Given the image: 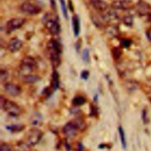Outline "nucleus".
I'll return each instance as SVG.
<instances>
[{
	"label": "nucleus",
	"mask_w": 151,
	"mask_h": 151,
	"mask_svg": "<svg viewBox=\"0 0 151 151\" xmlns=\"http://www.w3.org/2000/svg\"><path fill=\"white\" fill-rule=\"evenodd\" d=\"M111 8L114 10H127L130 8V4L126 0H115L111 2Z\"/></svg>",
	"instance_id": "obj_11"
},
{
	"label": "nucleus",
	"mask_w": 151,
	"mask_h": 151,
	"mask_svg": "<svg viewBox=\"0 0 151 151\" xmlns=\"http://www.w3.org/2000/svg\"><path fill=\"white\" fill-rule=\"evenodd\" d=\"M59 2L60 3L61 8L63 13V15L65 18H68V14H67V9L66 7V4L65 2V0H59Z\"/></svg>",
	"instance_id": "obj_29"
},
{
	"label": "nucleus",
	"mask_w": 151,
	"mask_h": 151,
	"mask_svg": "<svg viewBox=\"0 0 151 151\" xmlns=\"http://www.w3.org/2000/svg\"><path fill=\"white\" fill-rule=\"evenodd\" d=\"M88 76H89V72H88V70H83V71L81 72V78L83 79H85V80L88 78Z\"/></svg>",
	"instance_id": "obj_33"
},
{
	"label": "nucleus",
	"mask_w": 151,
	"mask_h": 151,
	"mask_svg": "<svg viewBox=\"0 0 151 151\" xmlns=\"http://www.w3.org/2000/svg\"><path fill=\"white\" fill-rule=\"evenodd\" d=\"M146 36L147 38L151 41V28H150L147 31H146Z\"/></svg>",
	"instance_id": "obj_34"
},
{
	"label": "nucleus",
	"mask_w": 151,
	"mask_h": 151,
	"mask_svg": "<svg viewBox=\"0 0 151 151\" xmlns=\"http://www.w3.org/2000/svg\"><path fill=\"white\" fill-rule=\"evenodd\" d=\"M74 122L76 124L79 130H83L86 128V123L81 118H77L74 121Z\"/></svg>",
	"instance_id": "obj_27"
},
{
	"label": "nucleus",
	"mask_w": 151,
	"mask_h": 151,
	"mask_svg": "<svg viewBox=\"0 0 151 151\" xmlns=\"http://www.w3.org/2000/svg\"><path fill=\"white\" fill-rule=\"evenodd\" d=\"M136 11L140 15H147L150 12V7L147 3L140 1L136 4Z\"/></svg>",
	"instance_id": "obj_13"
},
{
	"label": "nucleus",
	"mask_w": 151,
	"mask_h": 151,
	"mask_svg": "<svg viewBox=\"0 0 151 151\" xmlns=\"http://www.w3.org/2000/svg\"><path fill=\"white\" fill-rule=\"evenodd\" d=\"M120 44L122 47L127 48L131 45L132 41L130 40L127 38H122L120 40Z\"/></svg>",
	"instance_id": "obj_31"
},
{
	"label": "nucleus",
	"mask_w": 151,
	"mask_h": 151,
	"mask_svg": "<svg viewBox=\"0 0 151 151\" xmlns=\"http://www.w3.org/2000/svg\"><path fill=\"white\" fill-rule=\"evenodd\" d=\"M32 151H37V150H32Z\"/></svg>",
	"instance_id": "obj_36"
},
{
	"label": "nucleus",
	"mask_w": 151,
	"mask_h": 151,
	"mask_svg": "<svg viewBox=\"0 0 151 151\" xmlns=\"http://www.w3.org/2000/svg\"><path fill=\"white\" fill-rule=\"evenodd\" d=\"M42 117L41 115L38 113H34L30 118L31 124L33 126H39L41 124Z\"/></svg>",
	"instance_id": "obj_16"
},
{
	"label": "nucleus",
	"mask_w": 151,
	"mask_h": 151,
	"mask_svg": "<svg viewBox=\"0 0 151 151\" xmlns=\"http://www.w3.org/2000/svg\"><path fill=\"white\" fill-rule=\"evenodd\" d=\"M86 102V99L82 96H77L72 101V103L77 106L81 105Z\"/></svg>",
	"instance_id": "obj_22"
},
{
	"label": "nucleus",
	"mask_w": 151,
	"mask_h": 151,
	"mask_svg": "<svg viewBox=\"0 0 151 151\" xmlns=\"http://www.w3.org/2000/svg\"><path fill=\"white\" fill-rule=\"evenodd\" d=\"M106 31L111 37H116L119 35V30L117 26L115 24H110L105 27Z\"/></svg>",
	"instance_id": "obj_14"
},
{
	"label": "nucleus",
	"mask_w": 151,
	"mask_h": 151,
	"mask_svg": "<svg viewBox=\"0 0 151 151\" xmlns=\"http://www.w3.org/2000/svg\"><path fill=\"white\" fill-rule=\"evenodd\" d=\"M40 79V77L36 75H27L21 76V80L24 83H34Z\"/></svg>",
	"instance_id": "obj_15"
},
{
	"label": "nucleus",
	"mask_w": 151,
	"mask_h": 151,
	"mask_svg": "<svg viewBox=\"0 0 151 151\" xmlns=\"http://www.w3.org/2000/svg\"><path fill=\"white\" fill-rule=\"evenodd\" d=\"M78 130L79 129L74 121L67 123L63 129L64 134L68 138H73L77 134Z\"/></svg>",
	"instance_id": "obj_6"
},
{
	"label": "nucleus",
	"mask_w": 151,
	"mask_h": 151,
	"mask_svg": "<svg viewBox=\"0 0 151 151\" xmlns=\"http://www.w3.org/2000/svg\"><path fill=\"white\" fill-rule=\"evenodd\" d=\"M1 108L12 116H17L21 113V109L17 104L6 99Z\"/></svg>",
	"instance_id": "obj_3"
},
{
	"label": "nucleus",
	"mask_w": 151,
	"mask_h": 151,
	"mask_svg": "<svg viewBox=\"0 0 151 151\" xmlns=\"http://www.w3.org/2000/svg\"><path fill=\"white\" fill-rule=\"evenodd\" d=\"M11 146L7 143H1L0 146V151H11Z\"/></svg>",
	"instance_id": "obj_32"
},
{
	"label": "nucleus",
	"mask_w": 151,
	"mask_h": 151,
	"mask_svg": "<svg viewBox=\"0 0 151 151\" xmlns=\"http://www.w3.org/2000/svg\"><path fill=\"white\" fill-rule=\"evenodd\" d=\"M47 49L50 53L60 54L62 51V47L60 43L56 40H51L47 44Z\"/></svg>",
	"instance_id": "obj_12"
},
{
	"label": "nucleus",
	"mask_w": 151,
	"mask_h": 151,
	"mask_svg": "<svg viewBox=\"0 0 151 151\" xmlns=\"http://www.w3.org/2000/svg\"><path fill=\"white\" fill-rule=\"evenodd\" d=\"M29 144L21 142L18 144L16 151H30Z\"/></svg>",
	"instance_id": "obj_26"
},
{
	"label": "nucleus",
	"mask_w": 151,
	"mask_h": 151,
	"mask_svg": "<svg viewBox=\"0 0 151 151\" xmlns=\"http://www.w3.org/2000/svg\"><path fill=\"white\" fill-rule=\"evenodd\" d=\"M147 15H148V18H149V20L151 21V12H150L147 14Z\"/></svg>",
	"instance_id": "obj_35"
},
{
	"label": "nucleus",
	"mask_w": 151,
	"mask_h": 151,
	"mask_svg": "<svg viewBox=\"0 0 151 151\" xmlns=\"http://www.w3.org/2000/svg\"><path fill=\"white\" fill-rule=\"evenodd\" d=\"M91 20L93 21L94 24H95L97 27H98L99 28H102V27H104V23H103V22H104V21L103 20L101 14L99 16L97 15H96V14L92 15L91 16Z\"/></svg>",
	"instance_id": "obj_18"
},
{
	"label": "nucleus",
	"mask_w": 151,
	"mask_h": 151,
	"mask_svg": "<svg viewBox=\"0 0 151 151\" xmlns=\"http://www.w3.org/2000/svg\"><path fill=\"white\" fill-rule=\"evenodd\" d=\"M59 86V76L56 71H54L52 74V79L51 82V86L53 90H56Z\"/></svg>",
	"instance_id": "obj_19"
},
{
	"label": "nucleus",
	"mask_w": 151,
	"mask_h": 151,
	"mask_svg": "<svg viewBox=\"0 0 151 151\" xmlns=\"http://www.w3.org/2000/svg\"><path fill=\"white\" fill-rule=\"evenodd\" d=\"M8 78V73L4 69H1L0 71V81L1 82H5Z\"/></svg>",
	"instance_id": "obj_28"
},
{
	"label": "nucleus",
	"mask_w": 151,
	"mask_h": 151,
	"mask_svg": "<svg viewBox=\"0 0 151 151\" xmlns=\"http://www.w3.org/2000/svg\"><path fill=\"white\" fill-rule=\"evenodd\" d=\"M52 14L50 16L47 14L44 17V23L48 31L52 35H57L60 33V27L58 21L55 17L51 18Z\"/></svg>",
	"instance_id": "obj_2"
},
{
	"label": "nucleus",
	"mask_w": 151,
	"mask_h": 151,
	"mask_svg": "<svg viewBox=\"0 0 151 151\" xmlns=\"http://www.w3.org/2000/svg\"><path fill=\"white\" fill-rule=\"evenodd\" d=\"M25 20L22 18H14L9 20L6 24V29L8 32H12L20 28L25 23Z\"/></svg>",
	"instance_id": "obj_5"
},
{
	"label": "nucleus",
	"mask_w": 151,
	"mask_h": 151,
	"mask_svg": "<svg viewBox=\"0 0 151 151\" xmlns=\"http://www.w3.org/2000/svg\"><path fill=\"white\" fill-rule=\"evenodd\" d=\"M111 54L114 59H118L122 56V51L119 47H114L111 49Z\"/></svg>",
	"instance_id": "obj_21"
},
{
	"label": "nucleus",
	"mask_w": 151,
	"mask_h": 151,
	"mask_svg": "<svg viewBox=\"0 0 151 151\" xmlns=\"http://www.w3.org/2000/svg\"><path fill=\"white\" fill-rule=\"evenodd\" d=\"M7 128L12 132H18L22 130L24 128V126L22 124H15L7 127Z\"/></svg>",
	"instance_id": "obj_24"
},
{
	"label": "nucleus",
	"mask_w": 151,
	"mask_h": 151,
	"mask_svg": "<svg viewBox=\"0 0 151 151\" xmlns=\"http://www.w3.org/2000/svg\"><path fill=\"white\" fill-rule=\"evenodd\" d=\"M122 21L124 23V25L130 27L132 25L133 23V17L132 15H125L122 18Z\"/></svg>",
	"instance_id": "obj_23"
},
{
	"label": "nucleus",
	"mask_w": 151,
	"mask_h": 151,
	"mask_svg": "<svg viewBox=\"0 0 151 151\" xmlns=\"http://www.w3.org/2000/svg\"><path fill=\"white\" fill-rule=\"evenodd\" d=\"M90 4L96 11L101 13L109 9L108 4L103 0H90Z\"/></svg>",
	"instance_id": "obj_10"
},
{
	"label": "nucleus",
	"mask_w": 151,
	"mask_h": 151,
	"mask_svg": "<svg viewBox=\"0 0 151 151\" xmlns=\"http://www.w3.org/2000/svg\"><path fill=\"white\" fill-rule=\"evenodd\" d=\"M58 53H50V60L54 68H57L61 62V59Z\"/></svg>",
	"instance_id": "obj_20"
},
{
	"label": "nucleus",
	"mask_w": 151,
	"mask_h": 151,
	"mask_svg": "<svg viewBox=\"0 0 151 151\" xmlns=\"http://www.w3.org/2000/svg\"><path fill=\"white\" fill-rule=\"evenodd\" d=\"M42 131L37 128H33L29 131L28 136V144L30 146H34L38 143L41 139Z\"/></svg>",
	"instance_id": "obj_7"
},
{
	"label": "nucleus",
	"mask_w": 151,
	"mask_h": 151,
	"mask_svg": "<svg viewBox=\"0 0 151 151\" xmlns=\"http://www.w3.org/2000/svg\"><path fill=\"white\" fill-rule=\"evenodd\" d=\"M82 59L84 62H88L90 59L89 51L87 49H85L82 52Z\"/></svg>",
	"instance_id": "obj_30"
},
{
	"label": "nucleus",
	"mask_w": 151,
	"mask_h": 151,
	"mask_svg": "<svg viewBox=\"0 0 151 151\" xmlns=\"http://www.w3.org/2000/svg\"><path fill=\"white\" fill-rule=\"evenodd\" d=\"M73 31L75 36H77L80 32V20L77 15H74L72 17Z\"/></svg>",
	"instance_id": "obj_17"
},
{
	"label": "nucleus",
	"mask_w": 151,
	"mask_h": 151,
	"mask_svg": "<svg viewBox=\"0 0 151 151\" xmlns=\"http://www.w3.org/2000/svg\"><path fill=\"white\" fill-rule=\"evenodd\" d=\"M20 10L27 15H36L39 14L41 9L38 6L29 1H25L21 5Z\"/></svg>",
	"instance_id": "obj_4"
},
{
	"label": "nucleus",
	"mask_w": 151,
	"mask_h": 151,
	"mask_svg": "<svg viewBox=\"0 0 151 151\" xmlns=\"http://www.w3.org/2000/svg\"><path fill=\"white\" fill-rule=\"evenodd\" d=\"M119 135H120V140H121L122 145L123 147V148H126V138H125L124 130H123V129L122 127H119Z\"/></svg>",
	"instance_id": "obj_25"
},
{
	"label": "nucleus",
	"mask_w": 151,
	"mask_h": 151,
	"mask_svg": "<svg viewBox=\"0 0 151 151\" xmlns=\"http://www.w3.org/2000/svg\"><path fill=\"white\" fill-rule=\"evenodd\" d=\"M23 44L22 41L17 37L12 38L7 44V49L11 53H15L21 49Z\"/></svg>",
	"instance_id": "obj_9"
},
{
	"label": "nucleus",
	"mask_w": 151,
	"mask_h": 151,
	"mask_svg": "<svg viewBox=\"0 0 151 151\" xmlns=\"http://www.w3.org/2000/svg\"><path fill=\"white\" fill-rule=\"evenodd\" d=\"M37 68V62L32 57L26 56L22 59L20 64V72L21 76L31 74Z\"/></svg>",
	"instance_id": "obj_1"
},
{
	"label": "nucleus",
	"mask_w": 151,
	"mask_h": 151,
	"mask_svg": "<svg viewBox=\"0 0 151 151\" xmlns=\"http://www.w3.org/2000/svg\"><path fill=\"white\" fill-rule=\"evenodd\" d=\"M4 89L6 94L12 97H17L21 93V88L19 85L14 83H7L4 86Z\"/></svg>",
	"instance_id": "obj_8"
}]
</instances>
